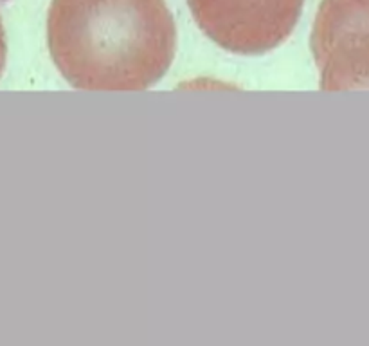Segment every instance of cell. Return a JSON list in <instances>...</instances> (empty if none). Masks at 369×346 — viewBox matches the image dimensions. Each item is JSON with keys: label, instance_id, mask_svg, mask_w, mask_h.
Wrapping results in <instances>:
<instances>
[{"label": "cell", "instance_id": "obj_1", "mask_svg": "<svg viewBox=\"0 0 369 346\" xmlns=\"http://www.w3.org/2000/svg\"><path fill=\"white\" fill-rule=\"evenodd\" d=\"M47 42L76 89L144 90L170 69L177 29L164 0H53Z\"/></svg>", "mask_w": 369, "mask_h": 346}, {"label": "cell", "instance_id": "obj_2", "mask_svg": "<svg viewBox=\"0 0 369 346\" xmlns=\"http://www.w3.org/2000/svg\"><path fill=\"white\" fill-rule=\"evenodd\" d=\"M207 38L234 54H263L296 27L304 0H187Z\"/></svg>", "mask_w": 369, "mask_h": 346}, {"label": "cell", "instance_id": "obj_3", "mask_svg": "<svg viewBox=\"0 0 369 346\" xmlns=\"http://www.w3.org/2000/svg\"><path fill=\"white\" fill-rule=\"evenodd\" d=\"M320 89H369V0H323L312 31Z\"/></svg>", "mask_w": 369, "mask_h": 346}, {"label": "cell", "instance_id": "obj_4", "mask_svg": "<svg viewBox=\"0 0 369 346\" xmlns=\"http://www.w3.org/2000/svg\"><path fill=\"white\" fill-rule=\"evenodd\" d=\"M4 66H6V33H4L2 18H0V76H2Z\"/></svg>", "mask_w": 369, "mask_h": 346}]
</instances>
